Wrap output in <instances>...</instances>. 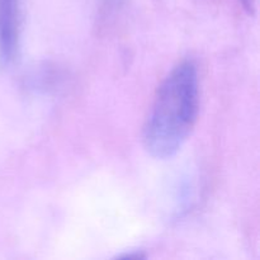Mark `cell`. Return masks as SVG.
<instances>
[{
    "mask_svg": "<svg viewBox=\"0 0 260 260\" xmlns=\"http://www.w3.org/2000/svg\"><path fill=\"white\" fill-rule=\"evenodd\" d=\"M200 89L197 66L183 61L157 89L144 127V145L156 159L177 154L189 137L198 114Z\"/></svg>",
    "mask_w": 260,
    "mask_h": 260,
    "instance_id": "6da1fadb",
    "label": "cell"
},
{
    "mask_svg": "<svg viewBox=\"0 0 260 260\" xmlns=\"http://www.w3.org/2000/svg\"><path fill=\"white\" fill-rule=\"evenodd\" d=\"M20 40V0H0V63L15 60Z\"/></svg>",
    "mask_w": 260,
    "mask_h": 260,
    "instance_id": "7a4b0ae2",
    "label": "cell"
},
{
    "mask_svg": "<svg viewBox=\"0 0 260 260\" xmlns=\"http://www.w3.org/2000/svg\"><path fill=\"white\" fill-rule=\"evenodd\" d=\"M244 8L248 10L249 13L254 12V8H255V0H243Z\"/></svg>",
    "mask_w": 260,
    "mask_h": 260,
    "instance_id": "3957f363",
    "label": "cell"
}]
</instances>
